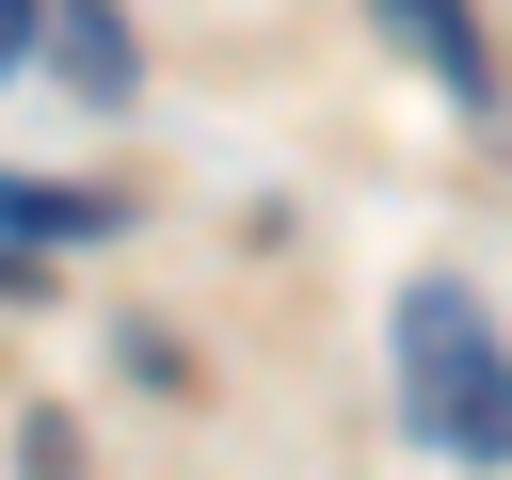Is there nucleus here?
Listing matches in <instances>:
<instances>
[{
  "mask_svg": "<svg viewBox=\"0 0 512 480\" xmlns=\"http://www.w3.org/2000/svg\"><path fill=\"white\" fill-rule=\"evenodd\" d=\"M48 48H64V80H80V96H128V16H112V0H64V16H48Z\"/></svg>",
  "mask_w": 512,
  "mask_h": 480,
  "instance_id": "7ed1b4c3",
  "label": "nucleus"
},
{
  "mask_svg": "<svg viewBox=\"0 0 512 480\" xmlns=\"http://www.w3.org/2000/svg\"><path fill=\"white\" fill-rule=\"evenodd\" d=\"M400 416L448 464H512V352L480 336L464 288H400Z\"/></svg>",
  "mask_w": 512,
  "mask_h": 480,
  "instance_id": "f257e3e1",
  "label": "nucleus"
},
{
  "mask_svg": "<svg viewBox=\"0 0 512 480\" xmlns=\"http://www.w3.org/2000/svg\"><path fill=\"white\" fill-rule=\"evenodd\" d=\"M0 224H32V240H80V224H112V192H32V176H0Z\"/></svg>",
  "mask_w": 512,
  "mask_h": 480,
  "instance_id": "20e7f679",
  "label": "nucleus"
},
{
  "mask_svg": "<svg viewBox=\"0 0 512 480\" xmlns=\"http://www.w3.org/2000/svg\"><path fill=\"white\" fill-rule=\"evenodd\" d=\"M32 32H48V0H0V80L32 64Z\"/></svg>",
  "mask_w": 512,
  "mask_h": 480,
  "instance_id": "39448f33",
  "label": "nucleus"
},
{
  "mask_svg": "<svg viewBox=\"0 0 512 480\" xmlns=\"http://www.w3.org/2000/svg\"><path fill=\"white\" fill-rule=\"evenodd\" d=\"M384 16H400V48L432 64V96H464V112L496 96V48H480V16H464V0H384Z\"/></svg>",
  "mask_w": 512,
  "mask_h": 480,
  "instance_id": "f03ea898",
  "label": "nucleus"
}]
</instances>
